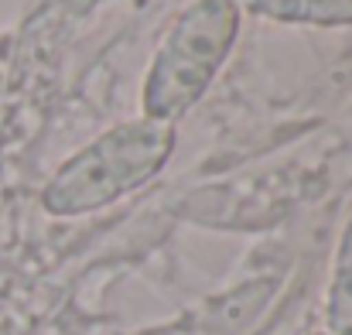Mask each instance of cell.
Here are the masks:
<instances>
[{"instance_id": "obj_2", "label": "cell", "mask_w": 352, "mask_h": 335, "mask_svg": "<svg viewBox=\"0 0 352 335\" xmlns=\"http://www.w3.org/2000/svg\"><path fill=\"white\" fill-rule=\"evenodd\" d=\"M239 34V10L233 0H192L168 28L161 48L144 76L140 107L151 120H178L192 110Z\"/></svg>"}, {"instance_id": "obj_1", "label": "cell", "mask_w": 352, "mask_h": 335, "mask_svg": "<svg viewBox=\"0 0 352 335\" xmlns=\"http://www.w3.org/2000/svg\"><path fill=\"white\" fill-rule=\"evenodd\" d=\"M175 123L164 120H130L89 140L76 151L45 185L41 206L52 216H86L120 195L147 185L171 158Z\"/></svg>"}, {"instance_id": "obj_4", "label": "cell", "mask_w": 352, "mask_h": 335, "mask_svg": "<svg viewBox=\"0 0 352 335\" xmlns=\"http://www.w3.org/2000/svg\"><path fill=\"white\" fill-rule=\"evenodd\" d=\"M325 315H329V332L332 335H352V219L342 233V239H339Z\"/></svg>"}, {"instance_id": "obj_3", "label": "cell", "mask_w": 352, "mask_h": 335, "mask_svg": "<svg viewBox=\"0 0 352 335\" xmlns=\"http://www.w3.org/2000/svg\"><path fill=\"white\" fill-rule=\"evenodd\" d=\"M239 14H253L277 24L311 28H349L352 0H233Z\"/></svg>"}]
</instances>
